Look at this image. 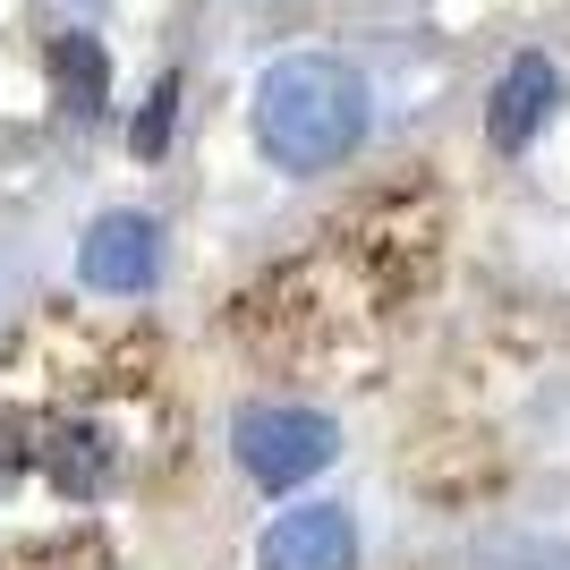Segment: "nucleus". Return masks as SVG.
Returning <instances> with one entry per match:
<instances>
[{"label": "nucleus", "instance_id": "nucleus-1", "mask_svg": "<svg viewBox=\"0 0 570 570\" xmlns=\"http://www.w3.org/2000/svg\"><path fill=\"white\" fill-rule=\"evenodd\" d=\"M366 137V86L357 69L324 60V51H298V60H273L256 86V145L282 170H333L357 154Z\"/></svg>", "mask_w": 570, "mask_h": 570}, {"label": "nucleus", "instance_id": "nucleus-2", "mask_svg": "<svg viewBox=\"0 0 570 570\" xmlns=\"http://www.w3.org/2000/svg\"><path fill=\"white\" fill-rule=\"evenodd\" d=\"M230 452H238V469L256 476V485L289 494V485H307L315 469H333V452H341V426L324 417V409L264 401V409H247V417L230 426Z\"/></svg>", "mask_w": 570, "mask_h": 570}, {"label": "nucleus", "instance_id": "nucleus-3", "mask_svg": "<svg viewBox=\"0 0 570 570\" xmlns=\"http://www.w3.org/2000/svg\"><path fill=\"white\" fill-rule=\"evenodd\" d=\"M77 273H86V289H102V298L154 289V273H163V222L154 214H102L95 230L77 238Z\"/></svg>", "mask_w": 570, "mask_h": 570}, {"label": "nucleus", "instance_id": "nucleus-4", "mask_svg": "<svg viewBox=\"0 0 570 570\" xmlns=\"http://www.w3.org/2000/svg\"><path fill=\"white\" fill-rule=\"evenodd\" d=\"M256 562L264 570H350L357 562V528L341 502H298L256 537Z\"/></svg>", "mask_w": 570, "mask_h": 570}, {"label": "nucleus", "instance_id": "nucleus-5", "mask_svg": "<svg viewBox=\"0 0 570 570\" xmlns=\"http://www.w3.org/2000/svg\"><path fill=\"white\" fill-rule=\"evenodd\" d=\"M553 102H562V77H553V60H546V51H520V60L502 69L494 102H485V137H494L502 154H520V145L553 119Z\"/></svg>", "mask_w": 570, "mask_h": 570}, {"label": "nucleus", "instance_id": "nucleus-6", "mask_svg": "<svg viewBox=\"0 0 570 570\" xmlns=\"http://www.w3.org/2000/svg\"><path fill=\"white\" fill-rule=\"evenodd\" d=\"M51 95H60V111L102 119V102H111V60H102L95 35H60V43H51Z\"/></svg>", "mask_w": 570, "mask_h": 570}, {"label": "nucleus", "instance_id": "nucleus-7", "mask_svg": "<svg viewBox=\"0 0 570 570\" xmlns=\"http://www.w3.org/2000/svg\"><path fill=\"white\" fill-rule=\"evenodd\" d=\"M102 476H111V452H102L95 426L51 434V485H60V494H102Z\"/></svg>", "mask_w": 570, "mask_h": 570}, {"label": "nucleus", "instance_id": "nucleus-8", "mask_svg": "<svg viewBox=\"0 0 570 570\" xmlns=\"http://www.w3.org/2000/svg\"><path fill=\"white\" fill-rule=\"evenodd\" d=\"M170 119H179V77L154 86V102H145L137 128H128V145H137V154H163V145H170Z\"/></svg>", "mask_w": 570, "mask_h": 570}]
</instances>
